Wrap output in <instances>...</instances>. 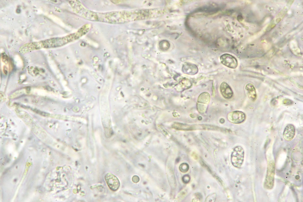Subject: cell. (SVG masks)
<instances>
[{"instance_id":"1","label":"cell","mask_w":303,"mask_h":202,"mask_svg":"<svg viewBox=\"0 0 303 202\" xmlns=\"http://www.w3.org/2000/svg\"><path fill=\"white\" fill-rule=\"evenodd\" d=\"M74 40L71 34L62 37L51 38L39 42L27 43L20 47L19 50L23 54L42 48H56L63 46Z\"/></svg>"},{"instance_id":"2","label":"cell","mask_w":303,"mask_h":202,"mask_svg":"<svg viewBox=\"0 0 303 202\" xmlns=\"http://www.w3.org/2000/svg\"><path fill=\"white\" fill-rule=\"evenodd\" d=\"M77 14L89 20L117 23L122 22V12H112L107 13H97L89 10L83 5L78 10Z\"/></svg>"},{"instance_id":"3","label":"cell","mask_w":303,"mask_h":202,"mask_svg":"<svg viewBox=\"0 0 303 202\" xmlns=\"http://www.w3.org/2000/svg\"><path fill=\"white\" fill-rule=\"evenodd\" d=\"M211 97L207 92L202 93L199 96L197 104L198 111L200 113H204L206 111L210 100Z\"/></svg>"},{"instance_id":"4","label":"cell","mask_w":303,"mask_h":202,"mask_svg":"<svg viewBox=\"0 0 303 202\" xmlns=\"http://www.w3.org/2000/svg\"><path fill=\"white\" fill-rule=\"evenodd\" d=\"M244 151L240 146H237L234 149L231 155V161L233 165L237 168H240L243 162Z\"/></svg>"},{"instance_id":"5","label":"cell","mask_w":303,"mask_h":202,"mask_svg":"<svg viewBox=\"0 0 303 202\" xmlns=\"http://www.w3.org/2000/svg\"><path fill=\"white\" fill-rule=\"evenodd\" d=\"M275 172V165L272 162L268 165L267 175L266 177L264 186L268 189L272 188L274 182Z\"/></svg>"},{"instance_id":"6","label":"cell","mask_w":303,"mask_h":202,"mask_svg":"<svg viewBox=\"0 0 303 202\" xmlns=\"http://www.w3.org/2000/svg\"><path fill=\"white\" fill-rule=\"evenodd\" d=\"M228 120L232 123L239 124L244 122L246 118V114L244 112L238 111L229 113L227 115Z\"/></svg>"},{"instance_id":"7","label":"cell","mask_w":303,"mask_h":202,"mask_svg":"<svg viewBox=\"0 0 303 202\" xmlns=\"http://www.w3.org/2000/svg\"><path fill=\"white\" fill-rule=\"evenodd\" d=\"M220 60L223 64L229 68L235 69L237 67V61L232 55L227 53L223 54L220 56Z\"/></svg>"},{"instance_id":"8","label":"cell","mask_w":303,"mask_h":202,"mask_svg":"<svg viewBox=\"0 0 303 202\" xmlns=\"http://www.w3.org/2000/svg\"><path fill=\"white\" fill-rule=\"evenodd\" d=\"M105 179L108 185L111 190L115 191L118 189L120 184L116 176L109 173L105 176Z\"/></svg>"},{"instance_id":"9","label":"cell","mask_w":303,"mask_h":202,"mask_svg":"<svg viewBox=\"0 0 303 202\" xmlns=\"http://www.w3.org/2000/svg\"><path fill=\"white\" fill-rule=\"evenodd\" d=\"M295 134V128L293 124L288 125L285 127L283 133L284 139L287 141H291L294 138Z\"/></svg>"},{"instance_id":"10","label":"cell","mask_w":303,"mask_h":202,"mask_svg":"<svg viewBox=\"0 0 303 202\" xmlns=\"http://www.w3.org/2000/svg\"><path fill=\"white\" fill-rule=\"evenodd\" d=\"M220 90L222 95L226 99H231L233 96L234 93L231 88L225 82H223L221 83L220 86Z\"/></svg>"},{"instance_id":"11","label":"cell","mask_w":303,"mask_h":202,"mask_svg":"<svg viewBox=\"0 0 303 202\" xmlns=\"http://www.w3.org/2000/svg\"><path fill=\"white\" fill-rule=\"evenodd\" d=\"M183 70V72L185 74L193 75L198 73V68L197 66L195 64L187 63L184 65Z\"/></svg>"},{"instance_id":"12","label":"cell","mask_w":303,"mask_h":202,"mask_svg":"<svg viewBox=\"0 0 303 202\" xmlns=\"http://www.w3.org/2000/svg\"><path fill=\"white\" fill-rule=\"evenodd\" d=\"M246 89L248 92L249 98L253 102L256 100L257 95L256 90L253 85L251 83H249L246 86Z\"/></svg>"},{"instance_id":"13","label":"cell","mask_w":303,"mask_h":202,"mask_svg":"<svg viewBox=\"0 0 303 202\" xmlns=\"http://www.w3.org/2000/svg\"><path fill=\"white\" fill-rule=\"evenodd\" d=\"M42 70L39 69L37 67L31 68V70L28 71V72L33 76H36L39 74L40 72H42Z\"/></svg>"},{"instance_id":"14","label":"cell","mask_w":303,"mask_h":202,"mask_svg":"<svg viewBox=\"0 0 303 202\" xmlns=\"http://www.w3.org/2000/svg\"><path fill=\"white\" fill-rule=\"evenodd\" d=\"M189 169V166L186 163L182 164L180 167V170L182 172H186L188 171Z\"/></svg>"},{"instance_id":"15","label":"cell","mask_w":303,"mask_h":202,"mask_svg":"<svg viewBox=\"0 0 303 202\" xmlns=\"http://www.w3.org/2000/svg\"><path fill=\"white\" fill-rule=\"evenodd\" d=\"M1 58L2 61L5 64H7L9 61V59L7 55L5 53H3L1 54Z\"/></svg>"},{"instance_id":"16","label":"cell","mask_w":303,"mask_h":202,"mask_svg":"<svg viewBox=\"0 0 303 202\" xmlns=\"http://www.w3.org/2000/svg\"><path fill=\"white\" fill-rule=\"evenodd\" d=\"M216 195L215 194H213L212 195L209 196L206 200L207 201L213 202L215 201L216 198Z\"/></svg>"},{"instance_id":"17","label":"cell","mask_w":303,"mask_h":202,"mask_svg":"<svg viewBox=\"0 0 303 202\" xmlns=\"http://www.w3.org/2000/svg\"><path fill=\"white\" fill-rule=\"evenodd\" d=\"M190 177L188 175H185L183 177V181L185 183H188L190 181Z\"/></svg>"},{"instance_id":"18","label":"cell","mask_w":303,"mask_h":202,"mask_svg":"<svg viewBox=\"0 0 303 202\" xmlns=\"http://www.w3.org/2000/svg\"><path fill=\"white\" fill-rule=\"evenodd\" d=\"M34 111L36 112L39 114H40L42 115V116H48L50 115V114L48 113H46L44 112H42L39 111L37 109H34Z\"/></svg>"},{"instance_id":"19","label":"cell","mask_w":303,"mask_h":202,"mask_svg":"<svg viewBox=\"0 0 303 202\" xmlns=\"http://www.w3.org/2000/svg\"><path fill=\"white\" fill-rule=\"evenodd\" d=\"M132 181L135 183H137L139 181V177L137 176H134L132 178Z\"/></svg>"},{"instance_id":"20","label":"cell","mask_w":303,"mask_h":202,"mask_svg":"<svg viewBox=\"0 0 303 202\" xmlns=\"http://www.w3.org/2000/svg\"><path fill=\"white\" fill-rule=\"evenodd\" d=\"M4 72L5 75H7L8 73V69L5 66L4 67Z\"/></svg>"},{"instance_id":"21","label":"cell","mask_w":303,"mask_h":202,"mask_svg":"<svg viewBox=\"0 0 303 202\" xmlns=\"http://www.w3.org/2000/svg\"><path fill=\"white\" fill-rule=\"evenodd\" d=\"M9 67L10 70H12L13 67V64L11 61H10Z\"/></svg>"},{"instance_id":"22","label":"cell","mask_w":303,"mask_h":202,"mask_svg":"<svg viewBox=\"0 0 303 202\" xmlns=\"http://www.w3.org/2000/svg\"><path fill=\"white\" fill-rule=\"evenodd\" d=\"M212 91L213 96V97H215V87H214V86L213 84V85H212Z\"/></svg>"},{"instance_id":"23","label":"cell","mask_w":303,"mask_h":202,"mask_svg":"<svg viewBox=\"0 0 303 202\" xmlns=\"http://www.w3.org/2000/svg\"><path fill=\"white\" fill-rule=\"evenodd\" d=\"M16 12L18 13H20L21 12V10L19 8H18L16 10Z\"/></svg>"},{"instance_id":"24","label":"cell","mask_w":303,"mask_h":202,"mask_svg":"<svg viewBox=\"0 0 303 202\" xmlns=\"http://www.w3.org/2000/svg\"><path fill=\"white\" fill-rule=\"evenodd\" d=\"M220 122L221 123H223L225 122V120L223 119H221L220 120Z\"/></svg>"}]
</instances>
